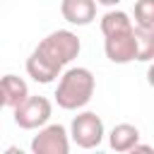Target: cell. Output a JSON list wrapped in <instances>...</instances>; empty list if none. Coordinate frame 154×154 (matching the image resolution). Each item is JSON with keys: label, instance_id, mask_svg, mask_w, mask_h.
Wrapping results in <instances>:
<instances>
[{"label": "cell", "instance_id": "cell-12", "mask_svg": "<svg viewBox=\"0 0 154 154\" xmlns=\"http://www.w3.org/2000/svg\"><path fill=\"white\" fill-rule=\"evenodd\" d=\"M96 5H103V7H116V5H120L123 0H94Z\"/></svg>", "mask_w": 154, "mask_h": 154}, {"label": "cell", "instance_id": "cell-10", "mask_svg": "<svg viewBox=\"0 0 154 154\" xmlns=\"http://www.w3.org/2000/svg\"><path fill=\"white\" fill-rule=\"evenodd\" d=\"M135 36H137V60L149 63L154 58V29H137L135 26Z\"/></svg>", "mask_w": 154, "mask_h": 154}, {"label": "cell", "instance_id": "cell-5", "mask_svg": "<svg viewBox=\"0 0 154 154\" xmlns=\"http://www.w3.org/2000/svg\"><path fill=\"white\" fill-rule=\"evenodd\" d=\"M14 123L22 130H38L41 125H46L51 120L53 113V103L46 96H26L22 103H17L14 108Z\"/></svg>", "mask_w": 154, "mask_h": 154}, {"label": "cell", "instance_id": "cell-3", "mask_svg": "<svg viewBox=\"0 0 154 154\" xmlns=\"http://www.w3.org/2000/svg\"><path fill=\"white\" fill-rule=\"evenodd\" d=\"M58 89H55V103L65 111H79L84 108L96 89L94 72L89 67H70L58 75Z\"/></svg>", "mask_w": 154, "mask_h": 154}, {"label": "cell", "instance_id": "cell-9", "mask_svg": "<svg viewBox=\"0 0 154 154\" xmlns=\"http://www.w3.org/2000/svg\"><path fill=\"white\" fill-rule=\"evenodd\" d=\"M0 94H2L5 106L14 108L17 103H22L29 96V87L19 75H2L0 77Z\"/></svg>", "mask_w": 154, "mask_h": 154}, {"label": "cell", "instance_id": "cell-4", "mask_svg": "<svg viewBox=\"0 0 154 154\" xmlns=\"http://www.w3.org/2000/svg\"><path fill=\"white\" fill-rule=\"evenodd\" d=\"M70 140L82 149H94L103 142V120L94 111H82L70 123Z\"/></svg>", "mask_w": 154, "mask_h": 154}, {"label": "cell", "instance_id": "cell-1", "mask_svg": "<svg viewBox=\"0 0 154 154\" xmlns=\"http://www.w3.org/2000/svg\"><path fill=\"white\" fill-rule=\"evenodd\" d=\"M82 51V41L70 29H55L46 38L38 41V46L26 58V75L34 82L51 84L65 65H70Z\"/></svg>", "mask_w": 154, "mask_h": 154}, {"label": "cell", "instance_id": "cell-11", "mask_svg": "<svg viewBox=\"0 0 154 154\" xmlns=\"http://www.w3.org/2000/svg\"><path fill=\"white\" fill-rule=\"evenodd\" d=\"M135 26L137 29H154V0H137L135 2Z\"/></svg>", "mask_w": 154, "mask_h": 154}, {"label": "cell", "instance_id": "cell-6", "mask_svg": "<svg viewBox=\"0 0 154 154\" xmlns=\"http://www.w3.org/2000/svg\"><path fill=\"white\" fill-rule=\"evenodd\" d=\"M31 152L34 154H67L70 152V135L65 125L53 123V125H41L38 135L31 140Z\"/></svg>", "mask_w": 154, "mask_h": 154}, {"label": "cell", "instance_id": "cell-13", "mask_svg": "<svg viewBox=\"0 0 154 154\" xmlns=\"http://www.w3.org/2000/svg\"><path fill=\"white\" fill-rule=\"evenodd\" d=\"M2 106H5V101H2V94H0V111H2Z\"/></svg>", "mask_w": 154, "mask_h": 154}, {"label": "cell", "instance_id": "cell-8", "mask_svg": "<svg viewBox=\"0 0 154 154\" xmlns=\"http://www.w3.org/2000/svg\"><path fill=\"white\" fill-rule=\"evenodd\" d=\"M140 128L132 125V123H118L113 125V130L108 132V144L113 152L118 154H125V152H132V147L140 142Z\"/></svg>", "mask_w": 154, "mask_h": 154}, {"label": "cell", "instance_id": "cell-2", "mask_svg": "<svg viewBox=\"0 0 154 154\" xmlns=\"http://www.w3.org/2000/svg\"><path fill=\"white\" fill-rule=\"evenodd\" d=\"M101 34H103V51L111 63L128 65L137 60V36L128 12L108 10L101 17Z\"/></svg>", "mask_w": 154, "mask_h": 154}, {"label": "cell", "instance_id": "cell-7", "mask_svg": "<svg viewBox=\"0 0 154 154\" xmlns=\"http://www.w3.org/2000/svg\"><path fill=\"white\" fill-rule=\"evenodd\" d=\"M60 14L67 24L87 26L96 19V2L94 0H60Z\"/></svg>", "mask_w": 154, "mask_h": 154}]
</instances>
